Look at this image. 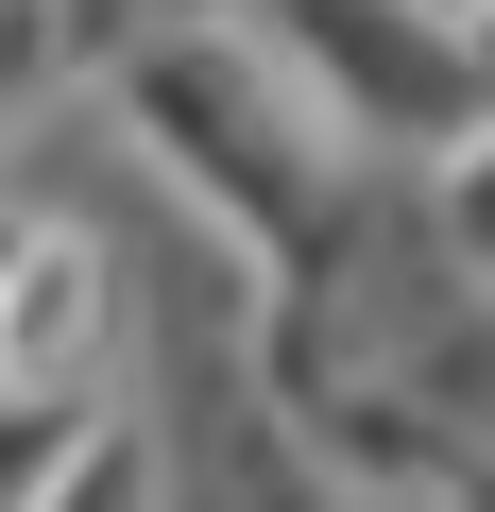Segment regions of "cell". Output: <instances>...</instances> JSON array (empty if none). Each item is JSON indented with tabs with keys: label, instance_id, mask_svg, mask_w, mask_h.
Masks as SVG:
<instances>
[{
	"label": "cell",
	"instance_id": "6da1fadb",
	"mask_svg": "<svg viewBox=\"0 0 495 512\" xmlns=\"http://www.w3.org/2000/svg\"><path fill=\"white\" fill-rule=\"evenodd\" d=\"M188 0H52V35H86V52H120V35H171Z\"/></svg>",
	"mask_w": 495,
	"mask_h": 512
}]
</instances>
